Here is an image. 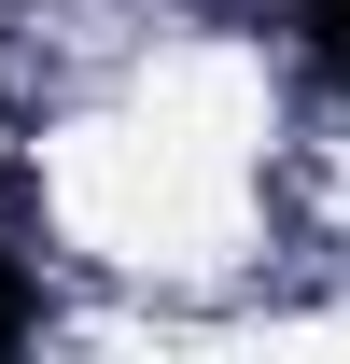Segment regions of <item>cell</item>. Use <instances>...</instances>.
Here are the masks:
<instances>
[{
	"label": "cell",
	"mask_w": 350,
	"mask_h": 364,
	"mask_svg": "<svg viewBox=\"0 0 350 364\" xmlns=\"http://www.w3.org/2000/svg\"><path fill=\"white\" fill-rule=\"evenodd\" d=\"M28 322H43V294H28V280L0 267V350H14V336H28Z\"/></svg>",
	"instance_id": "obj_1"
},
{
	"label": "cell",
	"mask_w": 350,
	"mask_h": 364,
	"mask_svg": "<svg viewBox=\"0 0 350 364\" xmlns=\"http://www.w3.org/2000/svg\"><path fill=\"white\" fill-rule=\"evenodd\" d=\"M322 56H336V85H350V0H322Z\"/></svg>",
	"instance_id": "obj_2"
}]
</instances>
